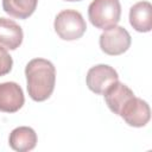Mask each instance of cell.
Segmentation results:
<instances>
[{
  "instance_id": "cell-6",
  "label": "cell",
  "mask_w": 152,
  "mask_h": 152,
  "mask_svg": "<svg viewBox=\"0 0 152 152\" xmlns=\"http://www.w3.org/2000/svg\"><path fill=\"white\" fill-rule=\"evenodd\" d=\"M116 81H119L116 70L107 64H97L91 66L86 77L88 88L97 95H103V93Z\"/></svg>"
},
{
  "instance_id": "cell-9",
  "label": "cell",
  "mask_w": 152,
  "mask_h": 152,
  "mask_svg": "<svg viewBox=\"0 0 152 152\" xmlns=\"http://www.w3.org/2000/svg\"><path fill=\"white\" fill-rule=\"evenodd\" d=\"M129 24L138 32L152 28V6L148 1H139L129 8Z\"/></svg>"
},
{
  "instance_id": "cell-13",
  "label": "cell",
  "mask_w": 152,
  "mask_h": 152,
  "mask_svg": "<svg viewBox=\"0 0 152 152\" xmlns=\"http://www.w3.org/2000/svg\"><path fill=\"white\" fill-rule=\"evenodd\" d=\"M13 66V59L11 55L2 48H0V77L7 75Z\"/></svg>"
},
{
  "instance_id": "cell-11",
  "label": "cell",
  "mask_w": 152,
  "mask_h": 152,
  "mask_svg": "<svg viewBox=\"0 0 152 152\" xmlns=\"http://www.w3.org/2000/svg\"><path fill=\"white\" fill-rule=\"evenodd\" d=\"M134 93L132 91L131 88H128L126 84L116 81L115 83H113L104 93V101L108 106V108L116 115H119L120 109L122 108L124 103L131 97L133 96Z\"/></svg>"
},
{
  "instance_id": "cell-2",
  "label": "cell",
  "mask_w": 152,
  "mask_h": 152,
  "mask_svg": "<svg viewBox=\"0 0 152 152\" xmlns=\"http://www.w3.org/2000/svg\"><path fill=\"white\" fill-rule=\"evenodd\" d=\"M121 5L119 0H93L88 7V18L93 26L108 30L120 21Z\"/></svg>"
},
{
  "instance_id": "cell-7",
  "label": "cell",
  "mask_w": 152,
  "mask_h": 152,
  "mask_svg": "<svg viewBox=\"0 0 152 152\" xmlns=\"http://www.w3.org/2000/svg\"><path fill=\"white\" fill-rule=\"evenodd\" d=\"M25 102L21 87L15 82L0 83V112L15 113Z\"/></svg>"
},
{
  "instance_id": "cell-3",
  "label": "cell",
  "mask_w": 152,
  "mask_h": 152,
  "mask_svg": "<svg viewBox=\"0 0 152 152\" xmlns=\"http://www.w3.org/2000/svg\"><path fill=\"white\" fill-rule=\"evenodd\" d=\"M53 27L61 39L76 40L84 34L87 24L78 11L63 10L56 15Z\"/></svg>"
},
{
  "instance_id": "cell-4",
  "label": "cell",
  "mask_w": 152,
  "mask_h": 152,
  "mask_svg": "<svg viewBox=\"0 0 152 152\" xmlns=\"http://www.w3.org/2000/svg\"><path fill=\"white\" fill-rule=\"evenodd\" d=\"M99 43L101 50L106 55L119 56L129 49L132 38L125 27L115 25L101 33Z\"/></svg>"
},
{
  "instance_id": "cell-14",
  "label": "cell",
  "mask_w": 152,
  "mask_h": 152,
  "mask_svg": "<svg viewBox=\"0 0 152 152\" xmlns=\"http://www.w3.org/2000/svg\"><path fill=\"white\" fill-rule=\"evenodd\" d=\"M65 1H81V0H65Z\"/></svg>"
},
{
  "instance_id": "cell-12",
  "label": "cell",
  "mask_w": 152,
  "mask_h": 152,
  "mask_svg": "<svg viewBox=\"0 0 152 152\" xmlns=\"http://www.w3.org/2000/svg\"><path fill=\"white\" fill-rule=\"evenodd\" d=\"M38 0H2L4 11L13 18L26 19L36 11Z\"/></svg>"
},
{
  "instance_id": "cell-1",
  "label": "cell",
  "mask_w": 152,
  "mask_h": 152,
  "mask_svg": "<svg viewBox=\"0 0 152 152\" xmlns=\"http://www.w3.org/2000/svg\"><path fill=\"white\" fill-rule=\"evenodd\" d=\"M26 87L30 97L36 102L48 100L56 83L55 65L44 58H33L25 66Z\"/></svg>"
},
{
  "instance_id": "cell-10",
  "label": "cell",
  "mask_w": 152,
  "mask_h": 152,
  "mask_svg": "<svg viewBox=\"0 0 152 152\" xmlns=\"http://www.w3.org/2000/svg\"><path fill=\"white\" fill-rule=\"evenodd\" d=\"M8 144L11 148L18 152L31 151L37 145V133L33 128L27 126L17 127L10 133Z\"/></svg>"
},
{
  "instance_id": "cell-5",
  "label": "cell",
  "mask_w": 152,
  "mask_h": 152,
  "mask_svg": "<svg viewBox=\"0 0 152 152\" xmlns=\"http://www.w3.org/2000/svg\"><path fill=\"white\" fill-rule=\"evenodd\" d=\"M119 116H121L128 126L144 127L151 119V109L146 101L133 95L124 103Z\"/></svg>"
},
{
  "instance_id": "cell-8",
  "label": "cell",
  "mask_w": 152,
  "mask_h": 152,
  "mask_svg": "<svg viewBox=\"0 0 152 152\" xmlns=\"http://www.w3.org/2000/svg\"><path fill=\"white\" fill-rule=\"evenodd\" d=\"M23 28L12 19L0 18V48L17 50L23 43Z\"/></svg>"
}]
</instances>
